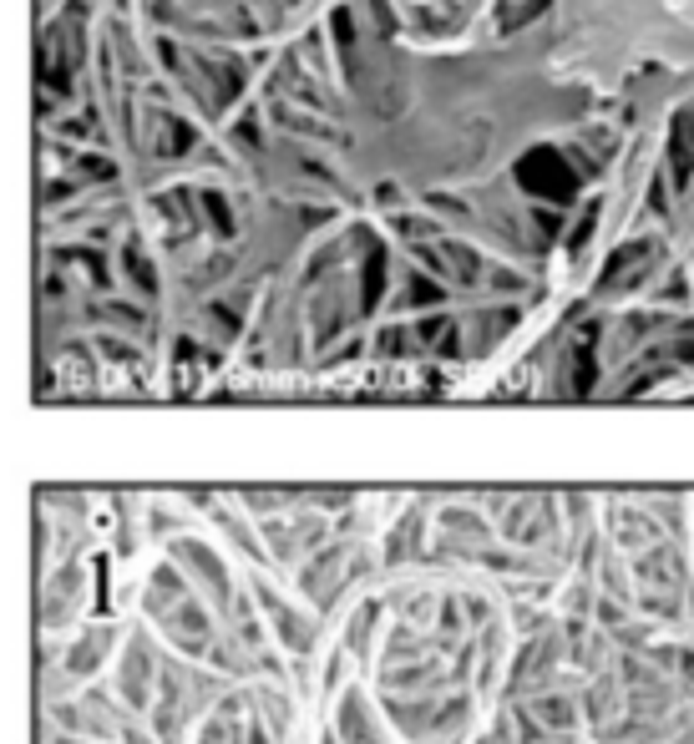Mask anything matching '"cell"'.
Listing matches in <instances>:
<instances>
[{"label": "cell", "mask_w": 694, "mask_h": 744, "mask_svg": "<svg viewBox=\"0 0 694 744\" xmlns=\"http://www.w3.org/2000/svg\"><path fill=\"white\" fill-rule=\"evenodd\" d=\"M122 694L137 699V704L147 699V658H142V653H127V658H122Z\"/></svg>", "instance_id": "6da1fadb"}]
</instances>
